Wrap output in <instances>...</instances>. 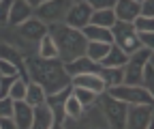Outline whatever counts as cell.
<instances>
[{
	"label": "cell",
	"instance_id": "1",
	"mask_svg": "<svg viewBox=\"0 0 154 129\" xmlns=\"http://www.w3.org/2000/svg\"><path fill=\"white\" fill-rule=\"evenodd\" d=\"M26 65V73H28V80L36 82L38 86H43V90L47 95H54L58 90H62L66 86H71V78L64 69V63L60 58H38L36 54L34 56H26L24 58Z\"/></svg>",
	"mask_w": 154,
	"mask_h": 129
},
{
	"label": "cell",
	"instance_id": "2",
	"mask_svg": "<svg viewBox=\"0 0 154 129\" xmlns=\"http://www.w3.org/2000/svg\"><path fill=\"white\" fill-rule=\"evenodd\" d=\"M47 32L54 39L56 47H58V58L62 63H71L79 56H86V37L82 34V30H75L71 26H66L64 22L60 24H51L47 26Z\"/></svg>",
	"mask_w": 154,
	"mask_h": 129
},
{
	"label": "cell",
	"instance_id": "3",
	"mask_svg": "<svg viewBox=\"0 0 154 129\" xmlns=\"http://www.w3.org/2000/svg\"><path fill=\"white\" fill-rule=\"evenodd\" d=\"M105 93L113 99L122 101L124 105H154V93H150V90H146L143 86L139 84H118V86H111L107 88Z\"/></svg>",
	"mask_w": 154,
	"mask_h": 129
},
{
	"label": "cell",
	"instance_id": "4",
	"mask_svg": "<svg viewBox=\"0 0 154 129\" xmlns=\"http://www.w3.org/2000/svg\"><path fill=\"white\" fill-rule=\"evenodd\" d=\"M96 101H99V105H101V112H103V116H105L107 129H124L128 105H124L122 101L109 97L107 93L99 95V97H96Z\"/></svg>",
	"mask_w": 154,
	"mask_h": 129
},
{
	"label": "cell",
	"instance_id": "5",
	"mask_svg": "<svg viewBox=\"0 0 154 129\" xmlns=\"http://www.w3.org/2000/svg\"><path fill=\"white\" fill-rule=\"evenodd\" d=\"M71 5H73L71 0H45V2L34 7V17L47 26L60 24V22H64V15L69 13Z\"/></svg>",
	"mask_w": 154,
	"mask_h": 129
},
{
	"label": "cell",
	"instance_id": "6",
	"mask_svg": "<svg viewBox=\"0 0 154 129\" xmlns=\"http://www.w3.org/2000/svg\"><path fill=\"white\" fill-rule=\"evenodd\" d=\"M111 37H113V45L120 47L126 56H131L133 52H137L141 47L139 45V39H137V30L133 28V24L116 22L111 26Z\"/></svg>",
	"mask_w": 154,
	"mask_h": 129
},
{
	"label": "cell",
	"instance_id": "7",
	"mask_svg": "<svg viewBox=\"0 0 154 129\" xmlns=\"http://www.w3.org/2000/svg\"><path fill=\"white\" fill-rule=\"evenodd\" d=\"M152 116H154V108L152 105H146V103L128 105L124 129H148V127H152Z\"/></svg>",
	"mask_w": 154,
	"mask_h": 129
},
{
	"label": "cell",
	"instance_id": "8",
	"mask_svg": "<svg viewBox=\"0 0 154 129\" xmlns=\"http://www.w3.org/2000/svg\"><path fill=\"white\" fill-rule=\"evenodd\" d=\"M90 15H92V9L86 2H73L69 13L64 15V24L75 30H82L90 24Z\"/></svg>",
	"mask_w": 154,
	"mask_h": 129
},
{
	"label": "cell",
	"instance_id": "9",
	"mask_svg": "<svg viewBox=\"0 0 154 129\" xmlns=\"http://www.w3.org/2000/svg\"><path fill=\"white\" fill-rule=\"evenodd\" d=\"M17 32L24 37L26 41H34V43H38L43 39V37L47 34V24H43L41 20H36V17L32 15L30 20H26L24 24H19L17 26Z\"/></svg>",
	"mask_w": 154,
	"mask_h": 129
},
{
	"label": "cell",
	"instance_id": "10",
	"mask_svg": "<svg viewBox=\"0 0 154 129\" xmlns=\"http://www.w3.org/2000/svg\"><path fill=\"white\" fill-rule=\"evenodd\" d=\"M71 86L73 88H86L92 90L94 95H103L105 93V82L99 78V73H84V76H73L71 78Z\"/></svg>",
	"mask_w": 154,
	"mask_h": 129
},
{
	"label": "cell",
	"instance_id": "11",
	"mask_svg": "<svg viewBox=\"0 0 154 129\" xmlns=\"http://www.w3.org/2000/svg\"><path fill=\"white\" fill-rule=\"evenodd\" d=\"M34 15V7L28 5L26 0H13L11 2V9H9V24L13 28H17L19 24H24L26 20Z\"/></svg>",
	"mask_w": 154,
	"mask_h": 129
},
{
	"label": "cell",
	"instance_id": "12",
	"mask_svg": "<svg viewBox=\"0 0 154 129\" xmlns=\"http://www.w3.org/2000/svg\"><path fill=\"white\" fill-rule=\"evenodd\" d=\"M113 15H116V22L131 24L135 17L139 15V2H135V0H116Z\"/></svg>",
	"mask_w": 154,
	"mask_h": 129
},
{
	"label": "cell",
	"instance_id": "13",
	"mask_svg": "<svg viewBox=\"0 0 154 129\" xmlns=\"http://www.w3.org/2000/svg\"><path fill=\"white\" fill-rule=\"evenodd\" d=\"M64 69L69 73V78H73V76H84V73H99L101 65L90 60L88 56H79L71 63H64Z\"/></svg>",
	"mask_w": 154,
	"mask_h": 129
},
{
	"label": "cell",
	"instance_id": "14",
	"mask_svg": "<svg viewBox=\"0 0 154 129\" xmlns=\"http://www.w3.org/2000/svg\"><path fill=\"white\" fill-rule=\"evenodd\" d=\"M32 112H34V108H32V105H28L24 99L15 101V105H13V116H11V118L15 121L17 129H30Z\"/></svg>",
	"mask_w": 154,
	"mask_h": 129
},
{
	"label": "cell",
	"instance_id": "15",
	"mask_svg": "<svg viewBox=\"0 0 154 129\" xmlns=\"http://www.w3.org/2000/svg\"><path fill=\"white\" fill-rule=\"evenodd\" d=\"M82 34L86 37L88 43H113L111 30L101 28V26H92V24H88L86 28H82Z\"/></svg>",
	"mask_w": 154,
	"mask_h": 129
},
{
	"label": "cell",
	"instance_id": "16",
	"mask_svg": "<svg viewBox=\"0 0 154 129\" xmlns=\"http://www.w3.org/2000/svg\"><path fill=\"white\" fill-rule=\"evenodd\" d=\"M51 127V110L47 103L43 105H36L34 112H32V123L30 129H49Z\"/></svg>",
	"mask_w": 154,
	"mask_h": 129
},
{
	"label": "cell",
	"instance_id": "17",
	"mask_svg": "<svg viewBox=\"0 0 154 129\" xmlns=\"http://www.w3.org/2000/svg\"><path fill=\"white\" fill-rule=\"evenodd\" d=\"M45 99H47V93L43 90V86H38L36 82H28L26 84V97H24V101L28 105H32V108L43 105Z\"/></svg>",
	"mask_w": 154,
	"mask_h": 129
},
{
	"label": "cell",
	"instance_id": "18",
	"mask_svg": "<svg viewBox=\"0 0 154 129\" xmlns=\"http://www.w3.org/2000/svg\"><path fill=\"white\" fill-rule=\"evenodd\" d=\"M99 78L105 82V88L118 86V84H122V67H101Z\"/></svg>",
	"mask_w": 154,
	"mask_h": 129
},
{
	"label": "cell",
	"instance_id": "19",
	"mask_svg": "<svg viewBox=\"0 0 154 129\" xmlns=\"http://www.w3.org/2000/svg\"><path fill=\"white\" fill-rule=\"evenodd\" d=\"M90 24H92V26H101V28H107V30H111V26L116 24V15H113V9L92 11V15H90Z\"/></svg>",
	"mask_w": 154,
	"mask_h": 129
},
{
	"label": "cell",
	"instance_id": "20",
	"mask_svg": "<svg viewBox=\"0 0 154 129\" xmlns=\"http://www.w3.org/2000/svg\"><path fill=\"white\" fill-rule=\"evenodd\" d=\"M126 60H128L126 54H124L120 47H116V45L111 43V47H109V52H107V56H105L99 65H101V67H124Z\"/></svg>",
	"mask_w": 154,
	"mask_h": 129
},
{
	"label": "cell",
	"instance_id": "21",
	"mask_svg": "<svg viewBox=\"0 0 154 129\" xmlns=\"http://www.w3.org/2000/svg\"><path fill=\"white\" fill-rule=\"evenodd\" d=\"M62 110H64V116H66V118H82V116L86 114V108L77 101V97L73 95V90H71V95L64 99Z\"/></svg>",
	"mask_w": 154,
	"mask_h": 129
},
{
	"label": "cell",
	"instance_id": "22",
	"mask_svg": "<svg viewBox=\"0 0 154 129\" xmlns=\"http://www.w3.org/2000/svg\"><path fill=\"white\" fill-rule=\"evenodd\" d=\"M36 56L38 58H45V60H51V58H58V47L54 43V39L49 37V32L38 41V47H36Z\"/></svg>",
	"mask_w": 154,
	"mask_h": 129
},
{
	"label": "cell",
	"instance_id": "23",
	"mask_svg": "<svg viewBox=\"0 0 154 129\" xmlns=\"http://www.w3.org/2000/svg\"><path fill=\"white\" fill-rule=\"evenodd\" d=\"M109 47H111V43H88L86 45V56L94 63H101L107 56Z\"/></svg>",
	"mask_w": 154,
	"mask_h": 129
},
{
	"label": "cell",
	"instance_id": "24",
	"mask_svg": "<svg viewBox=\"0 0 154 129\" xmlns=\"http://www.w3.org/2000/svg\"><path fill=\"white\" fill-rule=\"evenodd\" d=\"M71 90H73V95L77 97V101H79L86 110L92 108V105L96 103V97H99V95H94L92 90H86V88H73V86H71Z\"/></svg>",
	"mask_w": 154,
	"mask_h": 129
},
{
	"label": "cell",
	"instance_id": "25",
	"mask_svg": "<svg viewBox=\"0 0 154 129\" xmlns=\"http://www.w3.org/2000/svg\"><path fill=\"white\" fill-rule=\"evenodd\" d=\"M141 86L150 93H154V60L150 58L146 65H143V71H141Z\"/></svg>",
	"mask_w": 154,
	"mask_h": 129
},
{
	"label": "cell",
	"instance_id": "26",
	"mask_svg": "<svg viewBox=\"0 0 154 129\" xmlns=\"http://www.w3.org/2000/svg\"><path fill=\"white\" fill-rule=\"evenodd\" d=\"M26 84H28V80H24L22 76H19V78L13 82L11 90H9V97H11L13 101H19V99H24V97H26Z\"/></svg>",
	"mask_w": 154,
	"mask_h": 129
},
{
	"label": "cell",
	"instance_id": "27",
	"mask_svg": "<svg viewBox=\"0 0 154 129\" xmlns=\"http://www.w3.org/2000/svg\"><path fill=\"white\" fill-rule=\"evenodd\" d=\"M131 24H133V28L137 30V32H154V17H143V15H137Z\"/></svg>",
	"mask_w": 154,
	"mask_h": 129
},
{
	"label": "cell",
	"instance_id": "28",
	"mask_svg": "<svg viewBox=\"0 0 154 129\" xmlns=\"http://www.w3.org/2000/svg\"><path fill=\"white\" fill-rule=\"evenodd\" d=\"M0 76H22V69L7 58H0Z\"/></svg>",
	"mask_w": 154,
	"mask_h": 129
},
{
	"label": "cell",
	"instance_id": "29",
	"mask_svg": "<svg viewBox=\"0 0 154 129\" xmlns=\"http://www.w3.org/2000/svg\"><path fill=\"white\" fill-rule=\"evenodd\" d=\"M19 76H0V97H9V90Z\"/></svg>",
	"mask_w": 154,
	"mask_h": 129
},
{
	"label": "cell",
	"instance_id": "30",
	"mask_svg": "<svg viewBox=\"0 0 154 129\" xmlns=\"http://www.w3.org/2000/svg\"><path fill=\"white\" fill-rule=\"evenodd\" d=\"M84 2H86L92 11H103V9H113L116 0H84Z\"/></svg>",
	"mask_w": 154,
	"mask_h": 129
},
{
	"label": "cell",
	"instance_id": "31",
	"mask_svg": "<svg viewBox=\"0 0 154 129\" xmlns=\"http://www.w3.org/2000/svg\"><path fill=\"white\" fill-rule=\"evenodd\" d=\"M13 105H15V101L11 97H0V118L13 116Z\"/></svg>",
	"mask_w": 154,
	"mask_h": 129
},
{
	"label": "cell",
	"instance_id": "32",
	"mask_svg": "<svg viewBox=\"0 0 154 129\" xmlns=\"http://www.w3.org/2000/svg\"><path fill=\"white\" fill-rule=\"evenodd\" d=\"M137 39L141 47H150L154 50V32H137Z\"/></svg>",
	"mask_w": 154,
	"mask_h": 129
},
{
	"label": "cell",
	"instance_id": "33",
	"mask_svg": "<svg viewBox=\"0 0 154 129\" xmlns=\"http://www.w3.org/2000/svg\"><path fill=\"white\" fill-rule=\"evenodd\" d=\"M11 2H13V0H2V2H0V26L9 24V9H11Z\"/></svg>",
	"mask_w": 154,
	"mask_h": 129
},
{
	"label": "cell",
	"instance_id": "34",
	"mask_svg": "<svg viewBox=\"0 0 154 129\" xmlns=\"http://www.w3.org/2000/svg\"><path fill=\"white\" fill-rule=\"evenodd\" d=\"M139 15L154 17V0H143V2L139 5Z\"/></svg>",
	"mask_w": 154,
	"mask_h": 129
},
{
	"label": "cell",
	"instance_id": "35",
	"mask_svg": "<svg viewBox=\"0 0 154 129\" xmlns=\"http://www.w3.org/2000/svg\"><path fill=\"white\" fill-rule=\"evenodd\" d=\"M64 129H86L82 118H66L64 121Z\"/></svg>",
	"mask_w": 154,
	"mask_h": 129
},
{
	"label": "cell",
	"instance_id": "36",
	"mask_svg": "<svg viewBox=\"0 0 154 129\" xmlns=\"http://www.w3.org/2000/svg\"><path fill=\"white\" fill-rule=\"evenodd\" d=\"M0 129H17V125L11 116H5V118H0Z\"/></svg>",
	"mask_w": 154,
	"mask_h": 129
},
{
	"label": "cell",
	"instance_id": "37",
	"mask_svg": "<svg viewBox=\"0 0 154 129\" xmlns=\"http://www.w3.org/2000/svg\"><path fill=\"white\" fill-rule=\"evenodd\" d=\"M28 5H32V7H36V5H41V2H45V0H26Z\"/></svg>",
	"mask_w": 154,
	"mask_h": 129
},
{
	"label": "cell",
	"instance_id": "38",
	"mask_svg": "<svg viewBox=\"0 0 154 129\" xmlns=\"http://www.w3.org/2000/svg\"><path fill=\"white\" fill-rule=\"evenodd\" d=\"M71 2H84V0H71Z\"/></svg>",
	"mask_w": 154,
	"mask_h": 129
},
{
	"label": "cell",
	"instance_id": "39",
	"mask_svg": "<svg viewBox=\"0 0 154 129\" xmlns=\"http://www.w3.org/2000/svg\"><path fill=\"white\" fill-rule=\"evenodd\" d=\"M135 2H139V5H141V2H143V0H135Z\"/></svg>",
	"mask_w": 154,
	"mask_h": 129
},
{
	"label": "cell",
	"instance_id": "40",
	"mask_svg": "<svg viewBox=\"0 0 154 129\" xmlns=\"http://www.w3.org/2000/svg\"><path fill=\"white\" fill-rule=\"evenodd\" d=\"M148 129H152V127H148Z\"/></svg>",
	"mask_w": 154,
	"mask_h": 129
},
{
	"label": "cell",
	"instance_id": "41",
	"mask_svg": "<svg viewBox=\"0 0 154 129\" xmlns=\"http://www.w3.org/2000/svg\"><path fill=\"white\" fill-rule=\"evenodd\" d=\"M0 2H2V0H0Z\"/></svg>",
	"mask_w": 154,
	"mask_h": 129
}]
</instances>
